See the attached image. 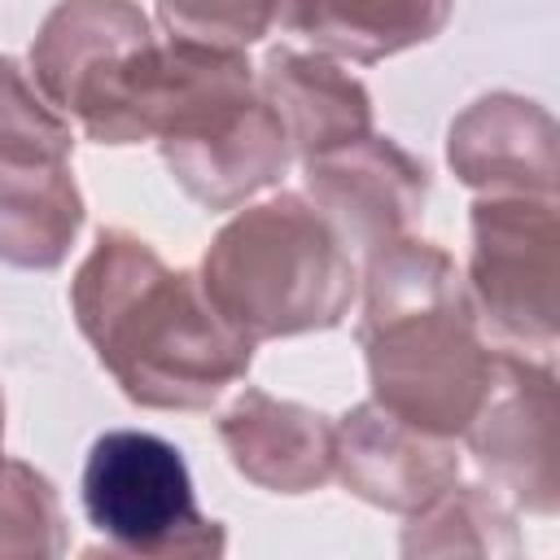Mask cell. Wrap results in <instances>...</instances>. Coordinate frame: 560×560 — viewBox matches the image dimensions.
Here are the masks:
<instances>
[{
	"label": "cell",
	"mask_w": 560,
	"mask_h": 560,
	"mask_svg": "<svg viewBox=\"0 0 560 560\" xmlns=\"http://www.w3.org/2000/svg\"><path fill=\"white\" fill-rule=\"evenodd\" d=\"M70 311L96 363L144 411H210L254 363V341L144 236L101 228L70 280Z\"/></svg>",
	"instance_id": "6da1fadb"
},
{
	"label": "cell",
	"mask_w": 560,
	"mask_h": 560,
	"mask_svg": "<svg viewBox=\"0 0 560 560\" xmlns=\"http://www.w3.org/2000/svg\"><path fill=\"white\" fill-rule=\"evenodd\" d=\"M359 350L372 402L398 420L459 438L490 385L494 350L481 337L455 258L420 236H398L363 258Z\"/></svg>",
	"instance_id": "7a4b0ae2"
},
{
	"label": "cell",
	"mask_w": 560,
	"mask_h": 560,
	"mask_svg": "<svg viewBox=\"0 0 560 560\" xmlns=\"http://www.w3.org/2000/svg\"><path fill=\"white\" fill-rule=\"evenodd\" d=\"M197 280L214 311L254 346L328 332L359 293L350 245L306 192L245 201L206 245Z\"/></svg>",
	"instance_id": "3957f363"
},
{
	"label": "cell",
	"mask_w": 560,
	"mask_h": 560,
	"mask_svg": "<svg viewBox=\"0 0 560 560\" xmlns=\"http://www.w3.org/2000/svg\"><path fill=\"white\" fill-rule=\"evenodd\" d=\"M158 44L136 0H57L31 39V83L88 140L140 144Z\"/></svg>",
	"instance_id": "277c9868"
},
{
	"label": "cell",
	"mask_w": 560,
	"mask_h": 560,
	"mask_svg": "<svg viewBox=\"0 0 560 560\" xmlns=\"http://www.w3.org/2000/svg\"><path fill=\"white\" fill-rule=\"evenodd\" d=\"M79 499L109 556L214 560L228 551V529L197 508L188 459L162 433H101L83 459Z\"/></svg>",
	"instance_id": "5b68a950"
},
{
	"label": "cell",
	"mask_w": 560,
	"mask_h": 560,
	"mask_svg": "<svg viewBox=\"0 0 560 560\" xmlns=\"http://www.w3.org/2000/svg\"><path fill=\"white\" fill-rule=\"evenodd\" d=\"M70 158V118L39 96L13 57H0V262L52 271L70 258L88 219Z\"/></svg>",
	"instance_id": "8992f818"
},
{
	"label": "cell",
	"mask_w": 560,
	"mask_h": 560,
	"mask_svg": "<svg viewBox=\"0 0 560 560\" xmlns=\"http://www.w3.org/2000/svg\"><path fill=\"white\" fill-rule=\"evenodd\" d=\"M468 249V302L494 341L508 350H556V197H499L472 201Z\"/></svg>",
	"instance_id": "52a82bcc"
},
{
	"label": "cell",
	"mask_w": 560,
	"mask_h": 560,
	"mask_svg": "<svg viewBox=\"0 0 560 560\" xmlns=\"http://www.w3.org/2000/svg\"><path fill=\"white\" fill-rule=\"evenodd\" d=\"M459 438L494 490L529 516H556V372L547 359L494 350L490 385Z\"/></svg>",
	"instance_id": "ba28073f"
},
{
	"label": "cell",
	"mask_w": 560,
	"mask_h": 560,
	"mask_svg": "<svg viewBox=\"0 0 560 560\" xmlns=\"http://www.w3.org/2000/svg\"><path fill=\"white\" fill-rule=\"evenodd\" d=\"M302 179L306 197L359 258L407 236L429 206V166L376 131L306 158Z\"/></svg>",
	"instance_id": "9c48e42d"
},
{
	"label": "cell",
	"mask_w": 560,
	"mask_h": 560,
	"mask_svg": "<svg viewBox=\"0 0 560 560\" xmlns=\"http://www.w3.org/2000/svg\"><path fill=\"white\" fill-rule=\"evenodd\" d=\"M158 153L184 197L201 210H241L258 192L276 188L293 162L289 136L262 92L228 101L206 118L158 140Z\"/></svg>",
	"instance_id": "30bf717a"
},
{
	"label": "cell",
	"mask_w": 560,
	"mask_h": 560,
	"mask_svg": "<svg viewBox=\"0 0 560 560\" xmlns=\"http://www.w3.org/2000/svg\"><path fill=\"white\" fill-rule=\"evenodd\" d=\"M446 166L477 197H556L560 127L521 92H486L451 118Z\"/></svg>",
	"instance_id": "8fae6325"
},
{
	"label": "cell",
	"mask_w": 560,
	"mask_h": 560,
	"mask_svg": "<svg viewBox=\"0 0 560 560\" xmlns=\"http://www.w3.org/2000/svg\"><path fill=\"white\" fill-rule=\"evenodd\" d=\"M332 477L354 499L381 512L411 516L451 481H459V451L455 438L424 433L368 398L337 420Z\"/></svg>",
	"instance_id": "7c38bea8"
},
{
	"label": "cell",
	"mask_w": 560,
	"mask_h": 560,
	"mask_svg": "<svg viewBox=\"0 0 560 560\" xmlns=\"http://www.w3.org/2000/svg\"><path fill=\"white\" fill-rule=\"evenodd\" d=\"M219 442L232 468L271 494H311L332 481L337 464V420L324 411L276 398L245 385L219 416Z\"/></svg>",
	"instance_id": "4fadbf2b"
},
{
	"label": "cell",
	"mask_w": 560,
	"mask_h": 560,
	"mask_svg": "<svg viewBox=\"0 0 560 560\" xmlns=\"http://www.w3.org/2000/svg\"><path fill=\"white\" fill-rule=\"evenodd\" d=\"M254 79L302 162L372 131V92L328 52L267 48Z\"/></svg>",
	"instance_id": "5bb4252c"
},
{
	"label": "cell",
	"mask_w": 560,
	"mask_h": 560,
	"mask_svg": "<svg viewBox=\"0 0 560 560\" xmlns=\"http://www.w3.org/2000/svg\"><path fill=\"white\" fill-rule=\"evenodd\" d=\"M455 0H284L280 22L337 61H385L429 44L451 22Z\"/></svg>",
	"instance_id": "9a60e30c"
},
{
	"label": "cell",
	"mask_w": 560,
	"mask_h": 560,
	"mask_svg": "<svg viewBox=\"0 0 560 560\" xmlns=\"http://www.w3.org/2000/svg\"><path fill=\"white\" fill-rule=\"evenodd\" d=\"M402 556H490L512 560L521 556L516 516L494 486L451 481L438 499L407 516Z\"/></svg>",
	"instance_id": "2e32d148"
},
{
	"label": "cell",
	"mask_w": 560,
	"mask_h": 560,
	"mask_svg": "<svg viewBox=\"0 0 560 560\" xmlns=\"http://www.w3.org/2000/svg\"><path fill=\"white\" fill-rule=\"evenodd\" d=\"M66 547L57 486L39 468L0 455V560H57Z\"/></svg>",
	"instance_id": "e0dca14e"
},
{
	"label": "cell",
	"mask_w": 560,
	"mask_h": 560,
	"mask_svg": "<svg viewBox=\"0 0 560 560\" xmlns=\"http://www.w3.org/2000/svg\"><path fill=\"white\" fill-rule=\"evenodd\" d=\"M284 0H158V22L175 39L210 48H249L280 22Z\"/></svg>",
	"instance_id": "ac0fdd59"
},
{
	"label": "cell",
	"mask_w": 560,
	"mask_h": 560,
	"mask_svg": "<svg viewBox=\"0 0 560 560\" xmlns=\"http://www.w3.org/2000/svg\"><path fill=\"white\" fill-rule=\"evenodd\" d=\"M0 455H4V389H0Z\"/></svg>",
	"instance_id": "d6986e66"
}]
</instances>
